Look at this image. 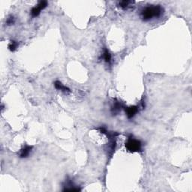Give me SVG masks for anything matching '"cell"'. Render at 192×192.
<instances>
[{"mask_svg":"<svg viewBox=\"0 0 192 192\" xmlns=\"http://www.w3.org/2000/svg\"><path fill=\"white\" fill-rule=\"evenodd\" d=\"M163 12L164 9L161 5H149L142 10L140 15L143 21H148L153 18H160Z\"/></svg>","mask_w":192,"mask_h":192,"instance_id":"obj_1","label":"cell"},{"mask_svg":"<svg viewBox=\"0 0 192 192\" xmlns=\"http://www.w3.org/2000/svg\"><path fill=\"white\" fill-rule=\"evenodd\" d=\"M125 148L129 152H139L142 149V143L140 140L130 136L125 143Z\"/></svg>","mask_w":192,"mask_h":192,"instance_id":"obj_2","label":"cell"},{"mask_svg":"<svg viewBox=\"0 0 192 192\" xmlns=\"http://www.w3.org/2000/svg\"><path fill=\"white\" fill-rule=\"evenodd\" d=\"M47 6V1H40L35 7L32 8L31 10V16L32 18H36L40 14L41 11L44 10L46 7Z\"/></svg>","mask_w":192,"mask_h":192,"instance_id":"obj_3","label":"cell"},{"mask_svg":"<svg viewBox=\"0 0 192 192\" xmlns=\"http://www.w3.org/2000/svg\"><path fill=\"white\" fill-rule=\"evenodd\" d=\"M126 116L128 119H131L137 114L138 112V107L137 106H131L129 107H126L125 109Z\"/></svg>","mask_w":192,"mask_h":192,"instance_id":"obj_4","label":"cell"},{"mask_svg":"<svg viewBox=\"0 0 192 192\" xmlns=\"http://www.w3.org/2000/svg\"><path fill=\"white\" fill-rule=\"evenodd\" d=\"M32 148H33L32 146L26 145L25 147L21 150V152H20V157H21V158H26L28 157V156L29 155L30 152H32Z\"/></svg>","mask_w":192,"mask_h":192,"instance_id":"obj_5","label":"cell"},{"mask_svg":"<svg viewBox=\"0 0 192 192\" xmlns=\"http://www.w3.org/2000/svg\"><path fill=\"white\" fill-rule=\"evenodd\" d=\"M54 86H55V88L56 89L60 90V91L63 92H65V93L71 92V90H70L69 88H68L67 86L63 85V84L59 81H56L54 82Z\"/></svg>","mask_w":192,"mask_h":192,"instance_id":"obj_6","label":"cell"},{"mask_svg":"<svg viewBox=\"0 0 192 192\" xmlns=\"http://www.w3.org/2000/svg\"><path fill=\"white\" fill-rule=\"evenodd\" d=\"M121 108H122L121 103H120L119 101H117V99L114 100V105H113V107H112V109H111V111L112 113H113V114H118L119 112L121 110Z\"/></svg>","mask_w":192,"mask_h":192,"instance_id":"obj_7","label":"cell"},{"mask_svg":"<svg viewBox=\"0 0 192 192\" xmlns=\"http://www.w3.org/2000/svg\"><path fill=\"white\" fill-rule=\"evenodd\" d=\"M134 3V2H132V1H122V2H120L119 3V5L123 9H127V8H130L131 6V5Z\"/></svg>","mask_w":192,"mask_h":192,"instance_id":"obj_8","label":"cell"},{"mask_svg":"<svg viewBox=\"0 0 192 192\" xmlns=\"http://www.w3.org/2000/svg\"><path fill=\"white\" fill-rule=\"evenodd\" d=\"M103 57H104V61L107 63H108V64H110V62H111V54H110V53L109 52V51L107 49L104 50Z\"/></svg>","mask_w":192,"mask_h":192,"instance_id":"obj_9","label":"cell"},{"mask_svg":"<svg viewBox=\"0 0 192 192\" xmlns=\"http://www.w3.org/2000/svg\"><path fill=\"white\" fill-rule=\"evenodd\" d=\"M18 43L15 41H10L9 44H8V49H9L10 51L11 52H14L17 50V48L18 47Z\"/></svg>","mask_w":192,"mask_h":192,"instance_id":"obj_10","label":"cell"},{"mask_svg":"<svg viewBox=\"0 0 192 192\" xmlns=\"http://www.w3.org/2000/svg\"><path fill=\"white\" fill-rule=\"evenodd\" d=\"M14 22H15V20H14L13 16H10L6 21V23L8 24V25H12V24L14 23Z\"/></svg>","mask_w":192,"mask_h":192,"instance_id":"obj_11","label":"cell"},{"mask_svg":"<svg viewBox=\"0 0 192 192\" xmlns=\"http://www.w3.org/2000/svg\"><path fill=\"white\" fill-rule=\"evenodd\" d=\"M71 185H71V182L68 183V186H71ZM80 190H81L80 188H73L72 187V188H70L67 189L66 191H80Z\"/></svg>","mask_w":192,"mask_h":192,"instance_id":"obj_12","label":"cell"}]
</instances>
